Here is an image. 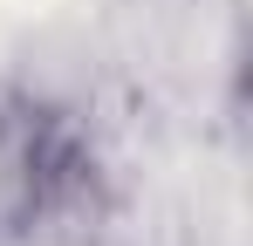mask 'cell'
I'll return each instance as SVG.
<instances>
[]
</instances>
